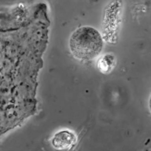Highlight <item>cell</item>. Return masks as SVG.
<instances>
[{"label": "cell", "mask_w": 151, "mask_h": 151, "mask_svg": "<svg viewBox=\"0 0 151 151\" xmlns=\"http://www.w3.org/2000/svg\"><path fill=\"white\" fill-rule=\"evenodd\" d=\"M103 38L100 32L91 27H82L72 33L69 47L75 58L83 60H91L102 51Z\"/></svg>", "instance_id": "6da1fadb"}, {"label": "cell", "mask_w": 151, "mask_h": 151, "mask_svg": "<svg viewBox=\"0 0 151 151\" xmlns=\"http://www.w3.org/2000/svg\"><path fill=\"white\" fill-rule=\"evenodd\" d=\"M77 138L73 133L69 131H61L55 134L52 139V145L58 150H69L76 143Z\"/></svg>", "instance_id": "7a4b0ae2"}, {"label": "cell", "mask_w": 151, "mask_h": 151, "mask_svg": "<svg viewBox=\"0 0 151 151\" xmlns=\"http://www.w3.org/2000/svg\"><path fill=\"white\" fill-rule=\"evenodd\" d=\"M116 60L112 55H106L98 60V69L103 73H108L114 68Z\"/></svg>", "instance_id": "3957f363"}, {"label": "cell", "mask_w": 151, "mask_h": 151, "mask_svg": "<svg viewBox=\"0 0 151 151\" xmlns=\"http://www.w3.org/2000/svg\"><path fill=\"white\" fill-rule=\"evenodd\" d=\"M149 108H150V112H151V97L150 98V101H149Z\"/></svg>", "instance_id": "277c9868"}]
</instances>
